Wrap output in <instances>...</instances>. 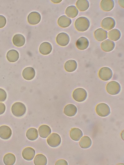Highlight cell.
Masks as SVG:
<instances>
[{"label":"cell","instance_id":"9c48e42d","mask_svg":"<svg viewBox=\"0 0 124 165\" xmlns=\"http://www.w3.org/2000/svg\"><path fill=\"white\" fill-rule=\"evenodd\" d=\"M115 24L116 22L114 19L110 17L104 18L101 22L102 27L107 30H110L114 28Z\"/></svg>","mask_w":124,"mask_h":165},{"label":"cell","instance_id":"8992f818","mask_svg":"<svg viewBox=\"0 0 124 165\" xmlns=\"http://www.w3.org/2000/svg\"><path fill=\"white\" fill-rule=\"evenodd\" d=\"M113 73L109 67H104L101 68L98 72L99 78L102 80L107 81L110 80L113 76Z\"/></svg>","mask_w":124,"mask_h":165},{"label":"cell","instance_id":"e575fe53","mask_svg":"<svg viewBox=\"0 0 124 165\" xmlns=\"http://www.w3.org/2000/svg\"><path fill=\"white\" fill-rule=\"evenodd\" d=\"M55 165H68V163L65 160L63 159H60L57 160L55 163Z\"/></svg>","mask_w":124,"mask_h":165},{"label":"cell","instance_id":"d6986e66","mask_svg":"<svg viewBox=\"0 0 124 165\" xmlns=\"http://www.w3.org/2000/svg\"><path fill=\"white\" fill-rule=\"evenodd\" d=\"M114 6V2L113 0H102L100 3V6L102 10L105 11H111Z\"/></svg>","mask_w":124,"mask_h":165},{"label":"cell","instance_id":"484cf974","mask_svg":"<svg viewBox=\"0 0 124 165\" xmlns=\"http://www.w3.org/2000/svg\"><path fill=\"white\" fill-rule=\"evenodd\" d=\"M65 13L67 16L73 18L77 16L78 13V11L75 6L71 5L66 8Z\"/></svg>","mask_w":124,"mask_h":165},{"label":"cell","instance_id":"52a82bcc","mask_svg":"<svg viewBox=\"0 0 124 165\" xmlns=\"http://www.w3.org/2000/svg\"><path fill=\"white\" fill-rule=\"evenodd\" d=\"M47 142L50 146L52 147H56L60 144L61 138L58 134L53 133L47 138Z\"/></svg>","mask_w":124,"mask_h":165},{"label":"cell","instance_id":"cb8c5ba5","mask_svg":"<svg viewBox=\"0 0 124 165\" xmlns=\"http://www.w3.org/2000/svg\"><path fill=\"white\" fill-rule=\"evenodd\" d=\"M77 66V63L75 60L70 59L65 63L64 68L66 71L68 72H72L76 69Z\"/></svg>","mask_w":124,"mask_h":165},{"label":"cell","instance_id":"7c38bea8","mask_svg":"<svg viewBox=\"0 0 124 165\" xmlns=\"http://www.w3.org/2000/svg\"><path fill=\"white\" fill-rule=\"evenodd\" d=\"M94 35L97 41H102L107 38L108 32L103 28H100L95 31Z\"/></svg>","mask_w":124,"mask_h":165},{"label":"cell","instance_id":"f1b7e54d","mask_svg":"<svg viewBox=\"0 0 124 165\" xmlns=\"http://www.w3.org/2000/svg\"><path fill=\"white\" fill-rule=\"evenodd\" d=\"M80 147L83 149H87L91 146L92 141L90 137L87 136H83L79 142Z\"/></svg>","mask_w":124,"mask_h":165},{"label":"cell","instance_id":"d6a6232c","mask_svg":"<svg viewBox=\"0 0 124 165\" xmlns=\"http://www.w3.org/2000/svg\"><path fill=\"white\" fill-rule=\"evenodd\" d=\"M7 97V94L6 92L3 89L0 88V102L5 101Z\"/></svg>","mask_w":124,"mask_h":165},{"label":"cell","instance_id":"30bf717a","mask_svg":"<svg viewBox=\"0 0 124 165\" xmlns=\"http://www.w3.org/2000/svg\"><path fill=\"white\" fill-rule=\"evenodd\" d=\"M41 20L40 14L36 11L30 12L27 17L29 23L31 25H36L39 23Z\"/></svg>","mask_w":124,"mask_h":165},{"label":"cell","instance_id":"d4e9b609","mask_svg":"<svg viewBox=\"0 0 124 165\" xmlns=\"http://www.w3.org/2000/svg\"><path fill=\"white\" fill-rule=\"evenodd\" d=\"M6 57L8 60L11 62H15L19 58V54L16 50L12 49L8 51Z\"/></svg>","mask_w":124,"mask_h":165},{"label":"cell","instance_id":"5bb4252c","mask_svg":"<svg viewBox=\"0 0 124 165\" xmlns=\"http://www.w3.org/2000/svg\"><path fill=\"white\" fill-rule=\"evenodd\" d=\"M35 72L34 68L31 67H27L24 68L22 72V76L25 80H31L35 77Z\"/></svg>","mask_w":124,"mask_h":165},{"label":"cell","instance_id":"8d00e7d4","mask_svg":"<svg viewBox=\"0 0 124 165\" xmlns=\"http://www.w3.org/2000/svg\"><path fill=\"white\" fill-rule=\"evenodd\" d=\"M51 1L55 3H58L61 2L62 0H51Z\"/></svg>","mask_w":124,"mask_h":165},{"label":"cell","instance_id":"6da1fadb","mask_svg":"<svg viewBox=\"0 0 124 165\" xmlns=\"http://www.w3.org/2000/svg\"><path fill=\"white\" fill-rule=\"evenodd\" d=\"M76 29L80 32H84L87 30L90 26V22L86 17L81 16L78 18L74 23Z\"/></svg>","mask_w":124,"mask_h":165},{"label":"cell","instance_id":"ba28073f","mask_svg":"<svg viewBox=\"0 0 124 165\" xmlns=\"http://www.w3.org/2000/svg\"><path fill=\"white\" fill-rule=\"evenodd\" d=\"M56 41L59 45L64 46H67L69 44L70 41V38L67 33L62 32L59 33L57 36Z\"/></svg>","mask_w":124,"mask_h":165},{"label":"cell","instance_id":"9a60e30c","mask_svg":"<svg viewBox=\"0 0 124 165\" xmlns=\"http://www.w3.org/2000/svg\"><path fill=\"white\" fill-rule=\"evenodd\" d=\"M115 46L114 42L109 39H107L101 42V47L104 51L109 52L112 51Z\"/></svg>","mask_w":124,"mask_h":165},{"label":"cell","instance_id":"8fae6325","mask_svg":"<svg viewBox=\"0 0 124 165\" xmlns=\"http://www.w3.org/2000/svg\"><path fill=\"white\" fill-rule=\"evenodd\" d=\"M35 154L34 150L31 147H27L23 150L22 153L23 158L27 161L32 160Z\"/></svg>","mask_w":124,"mask_h":165},{"label":"cell","instance_id":"1f68e13d","mask_svg":"<svg viewBox=\"0 0 124 165\" xmlns=\"http://www.w3.org/2000/svg\"><path fill=\"white\" fill-rule=\"evenodd\" d=\"M109 38L114 41L118 40L121 37V33L119 30L114 28L109 31L108 33Z\"/></svg>","mask_w":124,"mask_h":165},{"label":"cell","instance_id":"4dcf8cb0","mask_svg":"<svg viewBox=\"0 0 124 165\" xmlns=\"http://www.w3.org/2000/svg\"><path fill=\"white\" fill-rule=\"evenodd\" d=\"M16 160L15 156L11 153L5 154L3 158V162L6 165H13L15 163Z\"/></svg>","mask_w":124,"mask_h":165},{"label":"cell","instance_id":"3957f363","mask_svg":"<svg viewBox=\"0 0 124 165\" xmlns=\"http://www.w3.org/2000/svg\"><path fill=\"white\" fill-rule=\"evenodd\" d=\"M87 95V93L86 90L82 88H78L75 89L72 94L73 99L79 102L84 101L86 98Z\"/></svg>","mask_w":124,"mask_h":165},{"label":"cell","instance_id":"7a4b0ae2","mask_svg":"<svg viewBox=\"0 0 124 165\" xmlns=\"http://www.w3.org/2000/svg\"><path fill=\"white\" fill-rule=\"evenodd\" d=\"M11 110L12 113L14 116L20 117L23 116L25 114L26 107L23 103L17 102L13 104Z\"/></svg>","mask_w":124,"mask_h":165},{"label":"cell","instance_id":"2e32d148","mask_svg":"<svg viewBox=\"0 0 124 165\" xmlns=\"http://www.w3.org/2000/svg\"><path fill=\"white\" fill-rule=\"evenodd\" d=\"M64 114L69 117L73 116L77 112V108L74 105L70 104L66 105L64 110Z\"/></svg>","mask_w":124,"mask_h":165},{"label":"cell","instance_id":"e0dca14e","mask_svg":"<svg viewBox=\"0 0 124 165\" xmlns=\"http://www.w3.org/2000/svg\"><path fill=\"white\" fill-rule=\"evenodd\" d=\"M89 41L86 37H80L76 41V46L77 48L81 50H84L88 47Z\"/></svg>","mask_w":124,"mask_h":165},{"label":"cell","instance_id":"836d02e7","mask_svg":"<svg viewBox=\"0 0 124 165\" xmlns=\"http://www.w3.org/2000/svg\"><path fill=\"white\" fill-rule=\"evenodd\" d=\"M6 18L4 16L0 15V28L4 27L6 24Z\"/></svg>","mask_w":124,"mask_h":165},{"label":"cell","instance_id":"ffe728a7","mask_svg":"<svg viewBox=\"0 0 124 165\" xmlns=\"http://www.w3.org/2000/svg\"><path fill=\"white\" fill-rule=\"evenodd\" d=\"M50 127L46 124L42 125L38 128V132L40 136L42 138H46L51 133Z\"/></svg>","mask_w":124,"mask_h":165},{"label":"cell","instance_id":"4316f807","mask_svg":"<svg viewBox=\"0 0 124 165\" xmlns=\"http://www.w3.org/2000/svg\"><path fill=\"white\" fill-rule=\"evenodd\" d=\"M27 138L31 141H34L38 137V130L34 128H30L26 132Z\"/></svg>","mask_w":124,"mask_h":165},{"label":"cell","instance_id":"ac0fdd59","mask_svg":"<svg viewBox=\"0 0 124 165\" xmlns=\"http://www.w3.org/2000/svg\"><path fill=\"white\" fill-rule=\"evenodd\" d=\"M69 134L71 139L76 141L79 140L83 135L82 131L77 128H74L71 129Z\"/></svg>","mask_w":124,"mask_h":165},{"label":"cell","instance_id":"83f0119b","mask_svg":"<svg viewBox=\"0 0 124 165\" xmlns=\"http://www.w3.org/2000/svg\"><path fill=\"white\" fill-rule=\"evenodd\" d=\"M33 162L35 165H46L47 163V159L43 154H38L35 157Z\"/></svg>","mask_w":124,"mask_h":165},{"label":"cell","instance_id":"603a6c76","mask_svg":"<svg viewBox=\"0 0 124 165\" xmlns=\"http://www.w3.org/2000/svg\"><path fill=\"white\" fill-rule=\"evenodd\" d=\"M25 41V37L20 34H16L13 37V43L15 46L17 47L23 46L24 44Z\"/></svg>","mask_w":124,"mask_h":165},{"label":"cell","instance_id":"4fadbf2b","mask_svg":"<svg viewBox=\"0 0 124 165\" xmlns=\"http://www.w3.org/2000/svg\"><path fill=\"white\" fill-rule=\"evenodd\" d=\"M12 134L11 128L7 125H2L0 127V137L4 140L9 139Z\"/></svg>","mask_w":124,"mask_h":165},{"label":"cell","instance_id":"7402d4cb","mask_svg":"<svg viewBox=\"0 0 124 165\" xmlns=\"http://www.w3.org/2000/svg\"><path fill=\"white\" fill-rule=\"evenodd\" d=\"M71 22V20L65 15L60 16L57 20L58 25L63 28L68 27L70 25Z\"/></svg>","mask_w":124,"mask_h":165},{"label":"cell","instance_id":"f546056e","mask_svg":"<svg viewBox=\"0 0 124 165\" xmlns=\"http://www.w3.org/2000/svg\"><path fill=\"white\" fill-rule=\"evenodd\" d=\"M76 6L80 11H86L89 6V3L87 0H78L77 1Z\"/></svg>","mask_w":124,"mask_h":165},{"label":"cell","instance_id":"d590c367","mask_svg":"<svg viewBox=\"0 0 124 165\" xmlns=\"http://www.w3.org/2000/svg\"><path fill=\"white\" fill-rule=\"evenodd\" d=\"M6 110L5 105L2 102H0V115L3 114Z\"/></svg>","mask_w":124,"mask_h":165},{"label":"cell","instance_id":"5b68a950","mask_svg":"<svg viewBox=\"0 0 124 165\" xmlns=\"http://www.w3.org/2000/svg\"><path fill=\"white\" fill-rule=\"evenodd\" d=\"M95 111L98 115L102 117L107 116L110 113L109 106L104 103L98 104L95 107Z\"/></svg>","mask_w":124,"mask_h":165},{"label":"cell","instance_id":"44dd1931","mask_svg":"<svg viewBox=\"0 0 124 165\" xmlns=\"http://www.w3.org/2000/svg\"><path fill=\"white\" fill-rule=\"evenodd\" d=\"M52 46L51 44L47 42H44L41 44L39 46L40 52L43 55H47L51 52Z\"/></svg>","mask_w":124,"mask_h":165},{"label":"cell","instance_id":"277c9868","mask_svg":"<svg viewBox=\"0 0 124 165\" xmlns=\"http://www.w3.org/2000/svg\"><path fill=\"white\" fill-rule=\"evenodd\" d=\"M106 89L108 93L112 95H115L120 93L121 90V86L118 82L115 81H112L107 84Z\"/></svg>","mask_w":124,"mask_h":165}]
</instances>
